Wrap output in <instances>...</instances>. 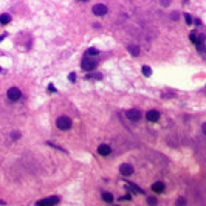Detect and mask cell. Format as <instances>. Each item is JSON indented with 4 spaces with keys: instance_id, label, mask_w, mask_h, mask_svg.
Here are the masks:
<instances>
[{
    "instance_id": "1",
    "label": "cell",
    "mask_w": 206,
    "mask_h": 206,
    "mask_svg": "<svg viewBox=\"0 0 206 206\" xmlns=\"http://www.w3.org/2000/svg\"><path fill=\"white\" fill-rule=\"evenodd\" d=\"M56 126L60 130H68L71 127V119L68 118V116H59V118L56 119Z\"/></svg>"
},
{
    "instance_id": "2",
    "label": "cell",
    "mask_w": 206,
    "mask_h": 206,
    "mask_svg": "<svg viewBox=\"0 0 206 206\" xmlns=\"http://www.w3.org/2000/svg\"><path fill=\"white\" fill-rule=\"evenodd\" d=\"M81 67L85 71H93L96 68V60L95 59H90V57H84L82 62H81Z\"/></svg>"
},
{
    "instance_id": "3",
    "label": "cell",
    "mask_w": 206,
    "mask_h": 206,
    "mask_svg": "<svg viewBox=\"0 0 206 206\" xmlns=\"http://www.w3.org/2000/svg\"><path fill=\"white\" fill-rule=\"evenodd\" d=\"M8 99H11V101H19L20 99V96H22V92L19 90V88H16V87H11L10 90H8Z\"/></svg>"
},
{
    "instance_id": "4",
    "label": "cell",
    "mask_w": 206,
    "mask_h": 206,
    "mask_svg": "<svg viewBox=\"0 0 206 206\" xmlns=\"http://www.w3.org/2000/svg\"><path fill=\"white\" fill-rule=\"evenodd\" d=\"M127 118L130 119V121H133V122H137V121H140L141 119V112L140 110H137V109H132V110H127Z\"/></svg>"
},
{
    "instance_id": "5",
    "label": "cell",
    "mask_w": 206,
    "mask_h": 206,
    "mask_svg": "<svg viewBox=\"0 0 206 206\" xmlns=\"http://www.w3.org/2000/svg\"><path fill=\"white\" fill-rule=\"evenodd\" d=\"M93 14L95 16H104V14H107V11H109V10H107V6L105 5H102V3H98V5H95L93 6Z\"/></svg>"
},
{
    "instance_id": "6",
    "label": "cell",
    "mask_w": 206,
    "mask_h": 206,
    "mask_svg": "<svg viewBox=\"0 0 206 206\" xmlns=\"http://www.w3.org/2000/svg\"><path fill=\"white\" fill-rule=\"evenodd\" d=\"M59 203V197H48V199H43V200H39L37 205L39 206H43V205H56Z\"/></svg>"
},
{
    "instance_id": "7",
    "label": "cell",
    "mask_w": 206,
    "mask_h": 206,
    "mask_svg": "<svg viewBox=\"0 0 206 206\" xmlns=\"http://www.w3.org/2000/svg\"><path fill=\"white\" fill-rule=\"evenodd\" d=\"M146 119H149L150 122L158 121V119H160V112H157V110H149V112L146 113Z\"/></svg>"
},
{
    "instance_id": "8",
    "label": "cell",
    "mask_w": 206,
    "mask_h": 206,
    "mask_svg": "<svg viewBox=\"0 0 206 206\" xmlns=\"http://www.w3.org/2000/svg\"><path fill=\"white\" fill-rule=\"evenodd\" d=\"M119 172L122 174V175H132L133 174V167L130 166V164H121L119 166Z\"/></svg>"
},
{
    "instance_id": "9",
    "label": "cell",
    "mask_w": 206,
    "mask_h": 206,
    "mask_svg": "<svg viewBox=\"0 0 206 206\" xmlns=\"http://www.w3.org/2000/svg\"><path fill=\"white\" fill-rule=\"evenodd\" d=\"M112 152V149H110V146L109 144H101L99 147H98V154L99 155H104V157H107Z\"/></svg>"
},
{
    "instance_id": "10",
    "label": "cell",
    "mask_w": 206,
    "mask_h": 206,
    "mask_svg": "<svg viewBox=\"0 0 206 206\" xmlns=\"http://www.w3.org/2000/svg\"><path fill=\"white\" fill-rule=\"evenodd\" d=\"M152 191H154V192H157V194L163 192V191H164V184L161 183V181H157V183H154V184H152Z\"/></svg>"
},
{
    "instance_id": "11",
    "label": "cell",
    "mask_w": 206,
    "mask_h": 206,
    "mask_svg": "<svg viewBox=\"0 0 206 206\" xmlns=\"http://www.w3.org/2000/svg\"><path fill=\"white\" fill-rule=\"evenodd\" d=\"M10 22H11V16L10 14H2L0 16V23L2 25H8Z\"/></svg>"
},
{
    "instance_id": "12",
    "label": "cell",
    "mask_w": 206,
    "mask_h": 206,
    "mask_svg": "<svg viewBox=\"0 0 206 206\" xmlns=\"http://www.w3.org/2000/svg\"><path fill=\"white\" fill-rule=\"evenodd\" d=\"M102 200L104 202H113V195L110 194V192H102Z\"/></svg>"
},
{
    "instance_id": "13",
    "label": "cell",
    "mask_w": 206,
    "mask_h": 206,
    "mask_svg": "<svg viewBox=\"0 0 206 206\" xmlns=\"http://www.w3.org/2000/svg\"><path fill=\"white\" fill-rule=\"evenodd\" d=\"M129 51L132 53L133 56H138V54H140V48H138L137 45H130V47H129Z\"/></svg>"
},
{
    "instance_id": "14",
    "label": "cell",
    "mask_w": 206,
    "mask_h": 206,
    "mask_svg": "<svg viewBox=\"0 0 206 206\" xmlns=\"http://www.w3.org/2000/svg\"><path fill=\"white\" fill-rule=\"evenodd\" d=\"M143 75H144V76H150L152 75V70H150V67H147V65H143Z\"/></svg>"
},
{
    "instance_id": "15",
    "label": "cell",
    "mask_w": 206,
    "mask_h": 206,
    "mask_svg": "<svg viewBox=\"0 0 206 206\" xmlns=\"http://www.w3.org/2000/svg\"><path fill=\"white\" fill-rule=\"evenodd\" d=\"M129 187H132V189H133V191H137L138 194H146V192H144V191H143V189H141V187H138L137 184H132V183H129Z\"/></svg>"
},
{
    "instance_id": "16",
    "label": "cell",
    "mask_w": 206,
    "mask_h": 206,
    "mask_svg": "<svg viewBox=\"0 0 206 206\" xmlns=\"http://www.w3.org/2000/svg\"><path fill=\"white\" fill-rule=\"evenodd\" d=\"M98 53H99V51H98L96 48H88V50H87V54H92V56H96Z\"/></svg>"
},
{
    "instance_id": "17",
    "label": "cell",
    "mask_w": 206,
    "mask_h": 206,
    "mask_svg": "<svg viewBox=\"0 0 206 206\" xmlns=\"http://www.w3.org/2000/svg\"><path fill=\"white\" fill-rule=\"evenodd\" d=\"M147 203H149V205H157V199H155V197H149Z\"/></svg>"
},
{
    "instance_id": "18",
    "label": "cell",
    "mask_w": 206,
    "mask_h": 206,
    "mask_svg": "<svg viewBox=\"0 0 206 206\" xmlns=\"http://www.w3.org/2000/svg\"><path fill=\"white\" fill-rule=\"evenodd\" d=\"M184 19H186V22H187V23H189V25L192 23V17H191L189 14H184Z\"/></svg>"
},
{
    "instance_id": "19",
    "label": "cell",
    "mask_w": 206,
    "mask_h": 206,
    "mask_svg": "<svg viewBox=\"0 0 206 206\" xmlns=\"http://www.w3.org/2000/svg\"><path fill=\"white\" fill-rule=\"evenodd\" d=\"M11 138H13V140H17V138H20V133H17V132H13V133H11Z\"/></svg>"
},
{
    "instance_id": "20",
    "label": "cell",
    "mask_w": 206,
    "mask_h": 206,
    "mask_svg": "<svg viewBox=\"0 0 206 206\" xmlns=\"http://www.w3.org/2000/svg\"><path fill=\"white\" fill-rule=\"evenodd\" d=\"M68 79L71 81V82H75V79H76V75H75V73H71V75L68 76Z\"/></svg>"
},
{
    "instance_id": "21",
    "label": "cell",
    "mask_w": 206,
    "mask_h": 206,
    "mask_svg": "<svg viewBox=\"0 0 206 206\" xmlns=\"http://www.w3.org/2000/svg\"><path fill=\"white\" fill-rule=\"evenodd\" d=\"M177 203H178V205H184V199H178Z\"/></svg>"
},
{
    "instance_id": "22",
    "label": "cell",
    "mask_w": 206,
    "mask_h": 206,
    "mask_svg": "<svg viewBox=\"0 0 206 206\" xmlns=\"http://www.w3.org/2000/svg\"><path fill=\"white\" fill-rule=\"evenodd\" d=\"M121 200H130V195H124V197H122Z\"/></svg>"
},
{
    "instance_id": "23",
    "label": "cell",
    "mask_w": 206,
    "mask_h": 206,
    "mask_svg": "<svg viewBox=\"0 0 206 206\" xmlns=\"http://www.w3.org/2000/svg\"><path fill=\"white\" fill-rule=\"evenodd\" d=\"M81 2H88V0H81Z\"/></svg>"
}]
</instances>
